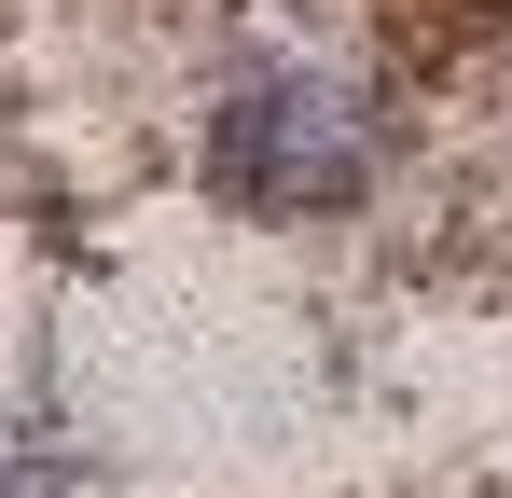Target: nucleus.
I'll use <instances>...</instances> for the list:
<instances>
[{"instance_id":"nucleus-1","label":"nucleus","mask_w":512,"mask_h":498,"mask_svg":"<svg viewBox=\"0 0 512 498\" xmlns=\"http://www.w3.org/2000/svg\"><path fill=\"white\" fill-rule=\"evenodd\" d=\"M374 166V97L346 70H250L222 97V180L250 208H333Z\"/></svg>"}]
</instances>
